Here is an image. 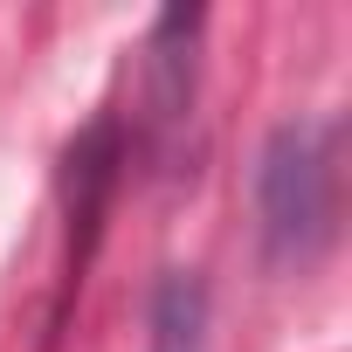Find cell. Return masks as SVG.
<instances>
[{
	"mask_svg": "<svg viewBox=\"0 0 352 352\" xmlns=\"http://www.w3.org/2000/svg\"><path fill=\"white\" fill-rule=\"evenodd\" d=\"M256 221L283 270H304L338 235V118H290L256 159Z\"/></svg>",
	"mask_w": 352,
	"mask_h": 352,
	"instance_id": "6da1fadb",
	"label": "cell"
},
{
	"mask_svg": "<svg viewBox=\"0 0 352 352\" xmlns=\"http://www.w3.org/2000/svg\"><path fill=\"white\" fill-rule=\"evenodd\" d=\"M201 324H208V290L173 270L152 297V352H201Z\"/></svg>",
	"mask_w": 352,
	"mask_h": 352,
	"instance_id": "7a4b0ae2",
	"label": "cell"
}]
</instances>
